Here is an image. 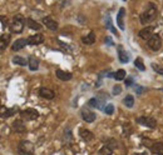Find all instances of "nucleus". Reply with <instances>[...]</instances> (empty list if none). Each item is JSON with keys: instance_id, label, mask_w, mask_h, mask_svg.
Here are the masks:
<instances>
[{"instance_id": "nucleus-1", "label": "nucleus", "mask_w": 163, "mask_h": 155, "mask_svg": "<svg viewBox=\"0 0 163 155\" xmlns=\"http://www.w3.org/2000/svg\"><path fill=\"white\" fill-rule=\"evenodd\" d=\"M157 15H158L157 6H156L154 4H152V3H149V4L147 5L146 11L141 14L139 20H141V23H142L143 25H147V24H149V23L154 21L156 18H157Z\"/></svg>"}, {"instance_id": "nucleus-2", "label": "nucleus", "mask_w": 163, "mask_h": 155, "mask_svg": "<svg viewBox=\"0 0 163 155\" xmlns=\"http://www.w3.org/2000/svg\"><path fill=\"white\" fill-rule=\"evenodd\" d=\"M26 24V20H24V18L21 15H15L14 19H13L11 24H10V30L13 33L20 34L24 29V25Z\"/></svg>"}, {"instance_id": "nucleus-3", "label": "nucleus", "mask_w": 163, "mask_h": 155, "mask_svg": "<svg viewBox=\"0 0 163 155\" xmlns=\"http://www.w3.org/2000/svg\"><path fill=\"white\" fill-rule=\"evenodd\" d=\"M143 144L148 146L152 150L153 154L157 155H163V143L161 141H156V143H151V139H143Z\"/></svg>"}, {"instance_id": "nucleus-4", "label": "nucleus", "mask_w": 163, "mask_h": 155, "mask_svg": "<svg viewBox=\"0 0 163 155\" xmlns=\"http://www.w3.org/2000/svg\"><path fill=\"white\" fill-rule=\"evenodd\" d=\"M19 154L20 155H33L34 154V145L28 140H24L18 146Z\"/></svg>"}, {"instance_id": "nucleus-5", "label": "nucleus", "mask_w": 163, "mask_h": 155, "mask_svg": "<svg viewBox=\"0 0 163 155\" xmlns=\"http://www.w3.org/2000/svg\"><path fill=\"white\" fill-rule=\"evenodd\" d=\"M20 116L24 119V120H36L38 116H39V113L35 110V109H32V108H28V109H24L20 111Z\"/></svg>"}, {"instance_id": "nucleus-6", "label": "nucleus", "mask_w": 163, "mask_h": 155, "mask_svg": "<svg viewBox=\"0 0 163 155\" xmlns=\"http://www.w3.org/2000/svg\"><path fill=\"white\" fill-rule=\"evenodd\" d=\"M148 46L151 48L152 50H154V51L159 50L161 46H162V39H161V36L158 34H153L151 38L148 39Z\"/></svg>"}, {"instance_id": "nucleus-7", "label": "nucleus", "mask_w": 163, "mask_h": 155, "mask_svg": "<svg viewBox=\"0 0 163 155\" xmlns=\"http://www.w3.org/2000/svg\"><path fill=\"white\" fill-rule=\"evenodd\" d=\"M137 123L149 129H154L157 126V121L153 118H149V116H141V118L137 119Z\"/></svg>"}, {"instance_id": "nucleus-8", "label": "nucleus", "mask_w": 163, "mask_h": 155, "mask_svg": "<svg viewBox=\"0 0 163 155\" xmlns=\"http://www.w3.org/2000/svg\"><path fill=\"white\" fill-rule=\"evenodd\" d=\"M82 118H83V120L84 121H87V123H93L94 120H96V114H94L92 110H89V109H83L82 110Z\"/></svg>"}, {"instance_id": "nucleus-9", "label": "nucleus", "mask_w": 163, "mask_h": 155, "mask_svg": "<svg viewBox=\"0 0 163 155\" xmlns=\"http://www.w3.org/2000/svg\"><path fill=\"white\" fill-rule=\"evenodd\" d=\"M43 24L49 29V30H53V31H57L58 30V23L55 20H53L50 16H45L43 19Z\"/></svg>"}, {"instance_id": "nucleus-10", "label": "nucleus", "mask_w": 163, "mask_h": 155, "mask_svg": "<svg viewBox=\"0 0 163 155\" xmlns=\"http://www.w3.org/2000/svg\"><path fill=\"white\" fill-rule=\"evenodd\" d=\"M124 15H126V9L120 8L117 14V24L120 28V30H124Z\"/></svg>"}, {"instance_id": "nucleus-11", "label": "nucleus", "mask_w": 163, "mask_h": 155, "mask_svg": "<svg viewBox=\"0 0 163 155\" xmlns=\"http://www.w3.org/2000/svg\"><path fill=\"white\" fill-rule=\"evenodd\" d=\"M44 41V36L42 34H35V35H32L28 38V44L30 45H39Z\"/></svg>"}, {"instance_id": "nucleus-12", "label": "nucleus", "mask_w": 163, "mask_h": 155, "mask_svg": "<svg viewBox=\"0 0 163 155\" xmlns=\"http://www.w3.org/2000/svg\"><path fill=\"white\" fill-rule=\"evenodd\" d=\"M118 58H119V61L123 64L129 61V55L127 54V51L123 49L122 45H118Z\"/></svg>"}, {"instance_id": "nucleus-13", "label": "nucleus", "mask_w": 163, "mask_h": 155, "mask_svg": "<svg viewBox=\"0 0 163 155\" xmlns=\"http://www.w3.org/2000/svg\"><path fill=\"white\" fill-rule=\"evenodd\" d=\"M39 95L42 98H45V99H54V92L48 88H40L39 89Z\"/></svg>"}, {"instance_id": "nucleus-14", "label": "nucleus", "mask_w": 163, "mask_h": 155, "mask_svg": "<svg viewBox=\"0 0 163 155\" xmlns=\"http://www.w3.org/2000/svg\"><path fill=\"white\" fill-rule=\"evenodd\" d=\"M55 75H57V78H58L59 80H63V81H68V80H70L72 78H73V75L70 73H66L64 70H57Z\"/></svg>"}, {"instance_id": "nucleus-15", "label": "nucleus", "mask_w": 163, "mask_h": 155, "mask_svg": "<svg viewBox=\"0 0 163 155\" xmlns=\"http://www.w3.org/2000/svg\"><path fill=\"white\" fill-rule=\"evenodd\" d=\"M138 35H139L142 39H146V40H148V39L153 35V28H152V27H147V28L142 29V30L138 33Z\"/></svg>"}, {"instance_id": "nucleus-16", "label": "nucleus", "mask_w": 163, "mask_h": 155, "mask_svg": "<svg viewBox=\"0 0 163 155\" xmlns=\"http://www.w3.org/2000/svg\"><path fill=\"white\" fill-rule=\"evenodd\" d=\"M26 44H28V40H26V39H18V40H15V43L13 44L11 50L13 51H18V50L23 49Z\"/></svg>"}, {"instance_id": "nucleus-17", "label": "nucleus", "mask_w": 163, "mask_h": 155, "mask_svg": "<svg viewBox=\"0 0 163 155\" xmlns=\"http://www.w3.org/2000/svg\"><path fill=\"white\" fill-rule=\"evenodd\" d=\"M13 128H14V130L18 133H25L26 132V128L21 120H15L13 123Z\"/></svg>"}, {"instance_id": "nucleus-18", "label": "nucleus", "mask_w": 163, "mask_h": 155, "mask_svg": "<svg viewBox=\"0 0 163 155\" xmlns=\"http://www.w3.org/2000/svg\"><path fill=\"white\" fill-rule=\"evenodd\" d=\"M26 27L30 28L32 30H40V29H42V25H40L39 23H36L35 20H33L32 18L26 19Z\"/></svg>"}, {"instance_id": "nucleus-19", "label": "nucleus", "mask_w": 163, "mask_h": 155, "mask_svg": "<svg viewBox=\"0 0 163 155\" xmlns=\"http://www.w3.org/2000/svg\"><path fill=\"white\" fill-rule=\"evenodd\" d=\"M82 41H83V44H87V45L93 44L94 41H96V34H94V31H90L87 36L82 38Z\"/></svg>"}, {"instance_id": "nucleus-20", "label": "nucleus", "mask_w": 163, "mask_h": 155, "mask_svg": "<svg viewBox=\"0 0 163 155\" xmlns=\"http://www.w3.org/2000/svg\"><path fill=\"white\" fill-rule=\"evenodd\" d=\"M79 135H80V138H82V139L85 140V141H89V140H92V139L94 138L93 133H90L89 130H87V129H80Z\"/></svg>"}, {"instance_id": "nucleus-21", "label": "nucleus", "mask_w": 163, "mask_h": 155, "mask_svg": "<svg viewBox=\"0 0 163 155\" xmlns=\"http://www.w3.org/2000/svg\"><path fill=\"white\" fill-rule=\"evenodd\" d=\"M28 65H29V69L32 71H35L39 67V60L35 58V56H29V60H28Z\"/></svg>"}, {"instance_id": "nucleus-22", "label": "nucleus", "mask_w": 163, "mask_h": 155, "mask_svg": "<svg viewBox=\"0 0 163 155\" xmlns=\"http://www.w3.org/2000/svg\"><path fill=\"white\" fill-rule=\"evenodd\" d=\"M102 101H103V100H99V99H97V98H92V99L89 100V105L93 106V108H97V109H104L105 106H104V104H103Z\"/></svg>"}, {"instance_id": "nucleus-23", "label": "nucleus", "mask_w": 163, "mask_h": 155, "mask_svg": "<svg viewBox=\"0 0 163 155\" xmlns=\"http://www.w3.org/2000/svg\"><path fill=\"white\" fill-rule=\"evenodd\" d=\"M9 41H10V35H3L2 36V40H0V48H2V50L6 49V46L9 45Z\"/></svg>"}, {"instance_id": "nucleus-24", "label": "nucleus", "mask_w": 163, "mask_h": 155, "mask_svg": "<svg viewBox=\"0 0 163 155\" xmlns=\"http://www.w3.org/2000/svg\"><path fill=\"white\" fill-rule=\"evenodd\" d=\"M113 78H114L116 80H124L126 79V71L123 69H119V70H117L114 73V76Z\"/></svg>"}, {"instance_id": "nucleus-25", "label": "nucleus", "mask_w": 163, "mask_h": 155, "mask_svg": "<svg viewBox=\"0 0 163 155\" xmlns=\"http://www.w3.org/2000/svg\"><path fill=\"white\" fill-rule=\"evenodd\" d=\"M134 67L139 69L141 71H144L146 70V67H144V64H143V59L142 58H137L134 60Z\"/></svg>"}, {"instance_id": "nucleus-26", "label": "nucleus", "mask_w": 163, "mask_h": 155, "mask_svg": "<svg viewBox=\"0 0 163 155\" xmlns=\"http://www.w3.org/2000/svg\"><path fill=\"white\" fill-rule=\"evenodd\" d=\"M123 103H124V105H126L127 108H132V106L134 105V98H133V95H127V96L124 98Z\"/></svg>"}, {"instance_id": "nucleus-27", "label": "nucleus", "mask_w": 163, "mask_h": 155, "mask_svg": "<svg viewBox=\"0 0 163 155\" xmlns=\"http://www.w3.org/2000/svg\"><path fill=\"white\" fill-rule=\"evenodd\" d=\"M13 63H14V64H18V65L24 67V65H26V59H24V58L17 55V56L13 58Z\"/></svg>"}, {"instance_id": "nucleus-28", "label": "nucleus", "mask_w": 163, "mask_h": 155, "mask_svg": "<svg viewBox=\"0 0 163 155\" xmlns=\"http://www.w3.org/2000/svg\"><path fill=\"white\" fill-rule=\"evenodd\" d=\"M99 155H112V149L109 146H103L99 150Z\"/></svg>"}, {"instance_id": "nucleus-29", "label": "nucleus", "mask_w": 163, "mask_h": 155, "mask_svg": "<svg viewBox=\"0 0 163 155\" xmlns=\"http://www.w3.org/2000/svg\"><path fill=\"white\" fill-rule=\"evenodd\" d=\"M105 25H107V28H109V29L112 30V33H113V34L118 35V34H117V30L114 29V27H113V25H112V20H111V18H109V16H108V18H107V21H105Z\"/></svg>"}, {"instance_id": "nucleus-30", "label": "nucleus", "mask_w": 163, "mask_h": 155, "mask_svg": "<svg viewBox=\"0 0 163 155\" xmlns=\"http://www.w3.org/2000/svg\"><path fill=\"white\" fill-rule=\"evenodd\" d=\"M103 111H104L107 115H112V114L114 113V106H113L112 104H108V105L103 109Z\"/></svg>"}, {"instance_id": "nucleus-31", "label": "nucleus", "mask_w": 163, "mask_h": 155, "mask_svg": "<svg viewBox=\"0 0 163 155\" xmlns=\"http://www.w3.org/2000/svg\"><path fill=\"white\" fill-rule=\"evenodd\" d=\"M122 93V86L120 85H114L113 86V95H119Z\"/></svg>"}, {"instance_id": "nucleus-32", "label": "nucleus", "mask_w": 163, "mask_h": 155, "mask_svg": "<svg viewBox=\"0 0 163 155\" xmlns=\"http://www.w3.org/2000/svg\"><path fill=\"white\" fill-rule=\"evenodd\" d=\"M17 111V108H13V109H9V111L8 113H5V114H3L2 116H3V118H9V116H11L13 114H14Z\"/></svg>"}, {"instance_id": "nucleus-33", "label": "nucleus", "mask_w": 163, "mask_h": 155, "mask_svg": "<svg viewBox=\"0 0 163 155\" xmlns=\"http://www.w3.org/2000/svg\"><path fill=\"white\" fill-rule=\"evenodd\" d=\"M152 68L154 69V71H156V73H158V74H161V75L163 76V69H162L161 67L156 65V64H152Z\"/></svg>"}, {"instance_id": "nucleus-34", "label": "nucleus", "mask_w": 163, "mask_h": 155, "mask_svg": "<svg viewBox=\"0 0 163 155\" xmlns=\"http://www.w3.org/2000/svg\"><path fill=\"white\" fill-rule=\"evenodd\" d=\"M144 90H147V89L143 88V86H139V85H137V88H135V92H137V94H142Z\"/></svg>"}, {"instance_id": "nucleus-35", "label": "nucleus", "mask_w": 163, "mask_h": 155, "mask_svg": "<svg viewBox=\"0 0 163 155\" xmlns=\"http://www.w3.org/2000/svg\"><path fill=\"white\" fill-rule=\"evenodd\" d=\"M133 84V79H132V78H127V80H126V85L127 86H131Z\"/></svg>"}, {"instance_id": "nucleus-36", "label": "nucleus", "mask_w": 163, "mask_h": 155, "mask_svg": "<svg viewBox=\"0 0 163 155\" xmlns=\"http://www.w3.org/2000/svg\"><path fill=\"white\" fill-rule=\"evenodd\" d=\"M5 20H8V19H6L5 16H3V18H2V23H3V27H2V28H3V29L5 28ZM6 24H8V21H6Z\"/></svg>"}, {"instance_id": "nucleus-37", "label": "nucleus", "mask_w": 163, "mask_h": 155, "mask_svg": "<svg viewBox=\"0 0 163 155\" xmlns=\"http://www.w3.org/2000/svg\"><path fill=\"white\" fill-rule=\"evenodd\" d=\"M105 43H109V44H112V39H111L109 36H107V38H105Z\"/></svg>"}, {"instance_id": "nucleus-38", "label": "nucleus", "mask_w": 163, "mask_h": 155, "mask_svg": "<svg viewBox=\"0 0 163 155\" xmlns=\"http://www.w3.org/2000/svg\"><path fill=\"white\" fill-rule=\"evenodd\" d=\"M134 155H147V153H137V154H134Z\"/></svg>"}, {"instance_id": "nucleus-39", "label": "nucleus", "mask_w": 163, "mask_h": 155, "mask_svg": "<svg viewBox=\"0 0 163 155\" xmlns=\"http://www.w3.org/2000/svg\"><path fill=\"white\" fill-rule=\"evenodd\" d=\"M159 90H161V92H163V88H161V89H159Z\"/></svg>"}]
</instances>
